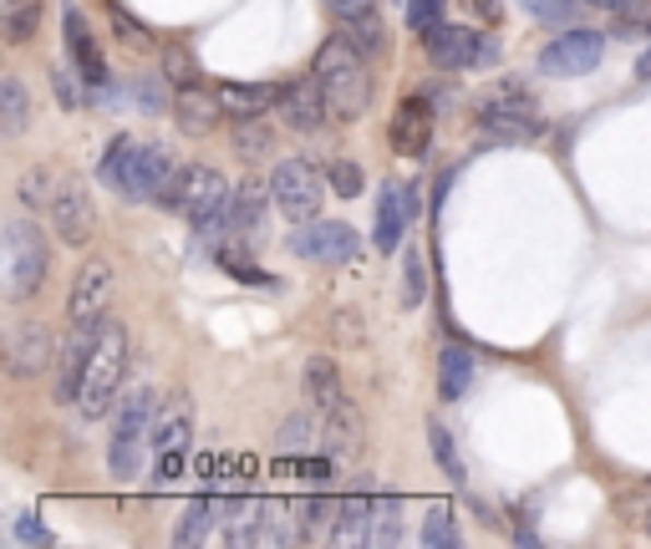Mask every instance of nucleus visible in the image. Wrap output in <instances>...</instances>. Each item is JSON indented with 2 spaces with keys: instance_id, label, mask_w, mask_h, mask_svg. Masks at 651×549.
Wrapping results in <instances>:
<instances>
[{
  "instance_id": "obj_1",
  "label": "nucleus",
  "mask_w": 651,
  "mask_h": 549,
  "mask_svg": "<svg viewBox=\"0 0 651 549\" xmlns=\"http://www.w3.org/2000/svg\"><path fill=\"white\" fill-rule=\"evenodd\" d=\"M478 138L484 143H499V148H514V143H534V138H545V112L534 103V92L514 76H504L494 87L478 97Z\"/></svg>"
},
{
  "instance_id": "obj_2",
  "label": "nucleus",
  "mask_w": 651,
  "mask_h": 549,
  "mask_svg": "<svg viewBox=\"0 0 651 549\" xmlns=\"http://www.w3.org/2000/svg\"><path fill=\"white\" fill-rule=\"evenodd\" d=\"M311 76L321 82V92L331 97V112L341 122H356L371 103V72H367V57L356 51L346 36H331V41L316 51V67Z\"/></svg>"
},
{
  "instance_id": "obj_3",
  "label": "nucleus",
  "mask_w": 651,
  "mask_h": 549,
  "mask_svg": "<svg viewBox=\"0 0 651 549\" xmlns=\"http://www.w3.org/2000/svg\"><path fill=\"white\" fill-rule=\"evenodd\" d=\"M122 371H128V331L118 321H103L97 351H92V367H87V386H82V402H76L87 422L113 413V402L122 392Z\"/></svg>"
},
{
  "instance_id": "obj_4",
  "label": "nucleus",
  "mask_w": 651,
  "mask_h": 549,
  "mask_svg": "<svg viewBox=\"0 0 651 549\" xmlns=\"http://www.w3.org/2000/svg\"><path fill=\"white\" fill-rule=\"evenodd\" d=\"M51 275V250H46V235L31 219H11L5 224V300H31Z\"/></svg>"
},
{
  "instance_id": "obj_5",
  "label": "nucleus",
  "mask_w": 651,
  "mask_h": 549,
  "mask_svg": "<svg viewBox=\"0 0 651 549\" xmlns=\"http://www.w3.org/2000/svg\"><path fill=\"white\" fill-rule=\"evenodd\" d=\"M423 51H428L438 72H478V67H494L504 57V46L494 36H484L474 26H448V21L423 36Z\"/></svg>"
},
{
  "instance_id": "obj_6",
  "label": "nucleus",
  "mask_w": 651,
  "mask_h": 549,
  "mask_svg": "<svg viewBox=\"0 0 651 549\" xmlns=\"http://www.w3.org/2000/svg\"><path fill=\"white\" fill-rule=\"evenodd\" d=\"M149 422H153V392H128L118 407V422H113V443H107V468H113V478L143 474Z\"/></svg>"
},
{
  "instance_id": "obj_7",
  "label": "nucleus",
  "mask_w": 651,
  "mask_h": 549,
  "mask_svg": "<svg viewBox=\"0 0 651 549\" xmlns=\"http://www.w3.org/2000/svg\"><path fill=\"white\" fill-rule=\"evenodd\" d=\"M326 168L306 164V158H281L275 174H270V193H275V208H281L291 224H306L321 214L326 204Z\"/></svg>"
},
{
  "instance_id": "obj_8",
  "label": "nucleus",
  "mask_w": 651,
  "mask_h": 549,
  "mask_svg": "<svg viewBox=\"0 0 651 549\" xmlns=\"http://www.w3.org/2000/svg\"><path fill=\"white\" fill-rule=\"evenodd\" d=\"M229 183H224L220 168H204V164H193V168H178V179L163 189L158 204L163 208H174V214H184V219L193 224H204L214 219L220 208H229Z\"/></svg>"
},
{
  "instance_id": "obj_9",
  "label": "nucleus",
  "mask_w": 651,
  "mask_h": 549,
  "mask_svg": "<svg viewBox=\"0 0 651 549\" xmlns=\"http://www.w3.org/2000/svg\"><path fill=\"white\" fill-rule=\"evenodd\" d=\"M601 57H606V36L591 26H565L560 36L549 46H540V57H534V67L545 76H585L601 67Z\"/></svg>"
},
{
  "instance_id": "obj_10",
  "label": "nucleus",
  "mask_w": 651,
  "mask_h": 549,
  "mask_svg": "<svg viewBox=\"0 0 651 549\" xmlns=\"http://www.w3.org/2000/svg\"><path fill=\"white\" fill-rule=\"evenodd\" d=\"M178 179V158L174 148H163V143H143L138 148V158L128 164V174H122L118 193L128 199V204H158L163 189Z\"/></svg>"
},
{
  "instance_id": "obj_11",
  "label": "nucleus",
  "mask_w": 651,
  "mask_h": 549,
  "mask_svg": "<svg viewBox=\"0 0 651 549\" xmlns=\"http://www.w3.org/2000/svg\"><path fill=\"white\" fill-rule=\"evenodd\" d=\"M291 250L300 254V260H311V265H346V260H356V250H362V235H356L352 224L341 219H306L291 235Z\"/></svg>"
},
{
  "instance_id": "obj_12",
  "label": "nucleus",
  "mask_w": 651,
  "mask_h": 549,
  "mask_svg": "<svg viewBox=\"0 0 651 549\" xmlns=\"http://www.w3.org/2000/svg\"><path fill=\"white\" fill-rule=\"evenodd\" d=\"M51 229L72 250H82L97 235V199H92V189L82 179H61L57 199H51Z\"/></svg>"
},
{
  "instance_id": "obj_13",
  "label": "nucleus",
  "mask_w": 651,
  "mask_h": 549,
  "mask_svg": "<svg viewBox=\"0 0 651 549\" xmlns=\"http://www.w3.org/2000/svg\"><path fill=\"white\" fill-rule=\"evenodd\" d=\"M61 41H67V57H72V67L82 72V82H87L92 92L113 87V67H107L103 46H97V36H92V26H87V15L76 11V5L61 11Z\"/></svg>"
},
{
  "instance_id": "obj_14",
  "label": "nucleus",
  "mask_w": 651,
  "mask_h": 549,
  "mask_svg": "<svg viewBox=\"0 0 651 549\" xmlns=\"http://www.w3.org/2000/svg\"><path fill=\"white\" fill-rule=\"evenodd\" d=\"M107 306H113V265L107 260H87L72 281L67 315H72V326H103Z\"/></svg>"
},
{
  "instance_id": "obj_15",
  "label": "nucleus",
  "mask_w": 651,
  "mask_h": 549,
  "mask_svg": "<svg viewBox=\"0 0 651 549\" xmlns=\"http://www.w3.org/2000/svg\"><path fill=\"white\" fill-rule=\"evenodd\" d=\"M97 331L103 326H72V336L61 346V357H57V402L61 407H76V402H82L92 351H97Z\"/></svg>"
},
{
  "instance_id": "obj_16",
  "label": "nucleus",
  "mask_w": 651,
  "mask_h": 549,
  "mask_svg": "<svg viewBox=\"0 0 651 549\" xmlns=\"http://www.w3.org/2000/svg\"><path fill=\"white\" fill-rule=\"evenodd\" d=\"M57 336L42 326V321H15L11 331V377H21V382H36L51 361H57Z\"/></svg>"
},
{
  "instance_id": "obj_17",
  "label": "nucleus",
  "mask_w": 651,
  "mask_h": 549,
  "mask_svg": "<svg viewBox=\"0 0 651 549\" xmlns=\"http://www.w3.org/2000/svg\"><path fill=\"white\" fill-rule=\"evenodd\" d=\"M392 153L402 158H423L433 148V97H402V107L392 112Z\"/></svg>"
},
{
  "instance_id": "obj_18",
  "label": "nucleus",
  "mask_w": 651,
  "mask_h": 549,
  "mask_svg": "<svg viewBox=\"0 0 651 549\" xmlns=\"http://www.w3.org/2000/svg\"><path fill=\"white\" fill-rule=\"evenodd\" d=\"M189 438H193V402L189 397H163L153 407V422H149V447L153 458L158 453H189Z\"/></svg>"
},
{
  "instance_id": "obj_19",
  "label": "nucleus",
  "mask_w": 651,
  "mask_h": 549,
  "mask_svg": "<svg viewBox=\"0 0 651 549\" xmlns=\"http://www.w3.org/2000/svg\"><path fill=\"white\" fill-rule=\"evenodd\" d=\"M275 204V193H270V183H260V179H245L235 193H229V224H235V235L229 239H239V244H260L265 239V208Z\"/></svg>"
},
{
  "instance_id": "obj_20",
  "label": "nucleus",
  "mask_w": 651,
  "mask_h": 549,
  "mask_svg": "<svg viewBox=\"0 0 651 549\" xmlns=\"http://www.w3.org/2000/svg\"><path fill=\"white\" fill-rule=\"evenodd\" d=\"M407 224H413V214H407V199H402V183H382L377 219H371V244L382 254H398L402 239H407Z\"/></svg>"
},
{
  "instance_id": "obj_21",
  "label": "nucleus",
  "mask_w": 651,
  "mask_h": 549,
  "mask_svg": "<svg viewBox=\"0 0 651 549\" xmlns=\"http://www.w3.org/2000/svg\"><path fill=\"white\" fill-rule=\"evenodd\" d=\"M281 112H285V128L296 133H321L326 128V112H331V97L321 92V82H291L281 97Z\"/></svg>"
},
{
  "instance_id": "obj_22",
  "label": "nucleus",
  "mask_w": 651,
  "mask_h": 549,
  "mask_svg": "<svg viewBox=\"0 0 651 549\" xmlns=\"http://www.w3.org/2000/svg\"><path fill=\"white\" fill-rule=\"evenodd\" d=\"M300 386H306V402H311L316 413H331V407H341V402H346V382H341V367H336V357H326V351L306 357Z\"/></svg>"
},
{
  "instance_id": "obj_23",
  "label": "nucleus",
  "mask_w": 651,
  "mask_h": 549,
  "mask_svg": "<svg viewBox=\"0 0 651 549\" xmlns=\"http://www.w3.org/2000/svg\"><path fill=\"white\" fill-rule=\"evenodd\" d=\"M331 539H336V545H377V499H367V493L341 499Z\"/></svg>"
},
{
  "instance_id": "obj_24",
  "label": "nucleus",
  "mask_w": 651,
  "mask_h": 549,
  "mask_svg": "<svg viewBox=\"0 0 651 549\" xmlns=\"http://www.w3.org/2000/svg\"><path fill=\"white\" fill-rule=\"evenodd\" d=\"M281 97H285V87H275V82H229V87H220V107L229 112L235 122H245V118H265L270 107H281Z\"/></svg>"
},
{
  "instance_id": "obj_25",
  "label": "nucleus",
  "mask_w": 651,
  "mask_h": 549,
  "mask_svg": "<svg viewBox=\"0 0 651 549\" xmlns=\"http://www.w3.org/2000/svg\"><path fill=\"white\" fill-rule=\"evenodd\" d=\"M321 447H326V458H352L356 447H362V407H356L352 397L341 402V407H331V413H326Z\"/></svg>"
},
{
  "instance_id": "obj_26",
  "label": "nucleus",
  "mask_w": 651,
  "mask_h": 549,
  "mask_svg": "<svg viewBox=\"0 0 651 549\" xmlns=\"http://www.w3.org/2000/svg\"><path fill=\"white\" fill-rule=\"evenodd\" d=\"M174 118H178V133L184 138H209L220 128V107L204 87H178L174 97Z\"/></svg>"
},
{
  "instance_id": "obj_27",
  "label": "nucleus",
  "mask_w": 651,
  "mask_h": 549,
  "mask_svg": "<svg viewBox=\"0 0 651 549\" xmlns=\"http://www.w3.org/2000/svg\"><path fill=\"white\" fill-rule=\"evenodd\" d=\"M474 386V351L469 346H443L438 351V397L459 402Z\"/></svg>"
},
{
  "instance_id": "obj_28",
  "label": "nucleus",
  "mask_w": 651,
  "mask_h": 549,
  "mask_svg": "<svg viewBox=\"0 0 651 549\" xmlns=\"http://www.w3.org/2000/svg\"><path fill=\"white\" fill-rule=\"evenodd\" d=\"M220 499H193L184 514H178V524H174V539L178 545H204L214 529H220Z\"/></svg>"
},
{
  "instance_id": "obj_29",
  "label": "nucleus",
  "mask_w": 651,
  "mask_h": 549,
  "mask_svg": "<svg viewBox=\"0 0 651 549\" xmlns=\"http://www.w3.org/2000/svg\"><path fill=\"white\" fill-rule=\"evenodd\" d=\"M291 539H300L296 504L265 499V504H260V535H255V545H291Z\"/></svg>"
},
{
  "instance_id": "obj_30",
  "label": "nucleus",
  "mask_w": 651,
  "mask_h": 549,
  "mask_svg": "<svg viewBox=\"0 0 651 549\" xmlns=\"http://www.w3.org/2000/svg\"><path fill=\"white\" fill-rule=\"evenodd\" d=\"M26 122H31V97H26V87H21V76L5 72V82H0V133L21 138Z\"/></svg>"
},
{
  "instance_id": "obj_31",
  "label": "nucleus",
  "mask_w": 651,
  "mask_h": 549,
  "mask_svg": "<svg viewBox=\"0 0 651 549\" xmlns=\"http://www.w3.org/2000/svg\"><path fill=\"white\" fill-rule=\"evenodd\" d=\"M428 447H433V463L448 474V484H469V468H463V453H459V443H453V432L433 417L428 422Z\"/></svg>"
},
{
  "instance_id": "obj_32",
  "label": "nucleus",
  "mask_w": 651,
  "mask_h": 549,
  "mask_svg": "<svg viewBox=\"0 0 651 549\" xmlns=\"http://www.w3.org/2000/svg\"><path fill=\"white\" fill-rule=\"evenodd\" d=\"M341 36L362 51V57H382L387 51V26H382V15L377 11H367V15H352V21H341Z\"/></svg>"
},
{
  "instance_id": "obj_33",
  "label": "nucleus",
  "mask_w": 651,
  "mask_h": 549,
  "mask_svg": "<svg viewBox=\"0 0 651 549\" xmlns=\"http://www.w3.org/2000/svg\"><path fill=\"white\" fill-rule=\"evenodd\" d=\"M42 11L46 0H5V36H11V46H26L42 31Z\"/></svg>"
},
{
  "instance_id": "obj_34",
  "label": "nucleus",
  "mask_w": 651,
  "mask_h": 549,
  "mask_svg": "<svg viewBox=\"0 0 651 549\" xmlns=\"http://www.w3.org/2000/svg\"><path fill=\"white\" fill-rule=\"evenodd\" d=\"M519 5L545 26H580V15L591 11L595 0H519Z\"/></svg>"
},
{
  "instance_id": "obj_35",
  "label": "nucleus",
  "mask_w": 651,
  "mask_h": 549,
  "mask_svg": "<svg viewBox=\"0 0 651 549\" xmlns=\"http://www.w3.org/2000/svg\"><path fill=\"white\" fill-rule=\"evenodd\" d=\"M57 189H61V179L51 174V168H42V164H31L26 174H21V183H15V193H21V204H26V208H51Z\"/></svg>"
},
{
  "instance_id": "obj_36",
  "label": "nucleus",
  "mask_w": 651,
  "mask_h": 549,
  "mask_svg": "<svg viewBox=\"0 0 651 549\" xmlns=\"http://www.w3.org/2000/svg\"><path fill=\"white\" fill-rule=\"evenodd\" d=\"M459 539H463L459 514H453L448 504H433L428 520H423V545H428V549H453Z\"/></svg>"
},
{
  "instance_id": "obj_37",
  "label": "nucleus",
  "mask_w": 651,
  "mask_h": 549,
  "mask_svg": "<svg viewBox=\"0 0 651 549\" xmlns=\"http://www.w3.org/2000/svg\"><path fill=\"white\" fill-rule=\"evenodd\" d=\"M296 524H300V539H316L326 529H336V504L331 499H321V493H311V499H300L296 504Z\"/></svg>"
},
{
  "instance_id": "obj_38",
  "label": "nucleus",
  "mask_w": 651,
  "mask_h": 549,
  "mask_svg": "<svg viewBox=\"0 0 651 549\" xmlns=\"http://www.w3.org/2000/svg\"><path fill=\"white\" fill-rule=\"evenodd\" d=\"M138 148H143V143H138L133 133H118L113 143H107V153H103V183L107 189H118L122 183V174H128V164L138 158Z\"/></svg>"
},
{
  "instance_id": "obj_39",
  "label": "nucleus",
  "mask_w": 651,
  "mask_h": 549,
  "mask_svg": "<svg viewBox=\"0 0 651 549\" xmlns=\"http://www.w3.org/2000/svg\"><path fill=\"white\" fill-rule=\"evenodd\" d=\"M235 153L239 158H260V153H275V128L265 118H245L235 128Z\"/></svg>"
},
{
  "instance_id": "obj_40",
  "label": "nucleus",
  "mask_w": 651,
  "mask_h": 549,
  "mask_svg": "<svg viewBox=\"0 0 651 549\" xmlns=\"http://www.w3.org/2000/svg\"><path fill=\"white\" fill-rule=\"evenodd\" d=\"M275 443H281L285 453H311V447L321 443V432H316V417H311V413L285 417L281 432H275Z\"/></svg>"
},
{
  "instance_id": "obj_41",
  "label": "nucleus",
  "mask_w": 651,
  "mask_h": 549,
  "mask_svg": "<svg viewBox=\"0 0 651 549\" xmlns=\"http://www.w3.org/2000/svg\"><path fill=\"white\" fill-rule=\"evenodd\" d=\"M326 183H331L336 199H362V189H367V179H362V168L352 158H326Z\"/></svg>"
},
{
  "instance_id": "obj_42",
  "label": "nucleus",
  "mask_w": 651,
  "mask_h": 549,
  "mask_svg": "<svg viewBox=\"0 0 651 549\" xmlns=\"http://www.w3.org/2000/svg\"><path fill=\"white\" fill-rule=\"evenodd\" d=\"M423 296H428V270H423V254L407 250V260H402V306H423Z\"/></svg>"
},
{
  "instance_id": "obj_43",
  "label": "nucleus",
  "mask_w": 651,
  "mask_h": 549,
  "mask_svg": "<svg viewBox=\"0 0 651 549\" xmlns=\"http://www.w3.org/2000/svg\"><path fill=\"white\" fill-rule=\"evenodd\" d=\"M133 97H138V112H163V107H168V76L143 72L138 76V87H133Z\"/></svg>"
},
{
  "instance_id": "obj_44",
  "label": "nucleus",
  "mask_w": 651,
  "mask_h": 549,
  "mask_svg": "<svg viewBox=\"0 0 651 549\" xmlns=\"http://www.w3.org/2000/svg\"><path fill=\"white\" fill-rule=\"evenodd\" d=\"M402 11H407V31H417V36H428L433 26H443L448 0H407Z\"/></svg>"
},
{
  "instance_id": "obj_45",
  "label": "nucleus",
  "mask_w": 651,
  "mask_h": 549,
  "mask_svg": "<svg viewBox=\"0 0 651 549\" xmlns=\"http://www.w3.org/2000/svg\"><path fill=\"white\" fill-rule=\"evenodd\" d=\"M398 539H402V499L387 493V499H377V545H398Z\"/></svg>"
},
{
  "instance_id": "obj_46",
  "label": "nucleus",
  "mask_w": 651,
  "mask_h": 549,
  "mask_svg": "<svg viewBox=\"0 0 651 549\" xmlns=\"http://www.w3.org/2000/svg\"><path fill=\"white\" fill-rule=\"evenodd\" d=\"M107 15H113V31H118V41H128V46H138V51H149V31L138 26V15H128L118 5V0H113V5H107Z\"/></svg>"
},
{
  "instance_id": "obj_47",
  "label": "nucleus",
  "mask_w": 651,
  "mask_h": 549,
  "mask_svg": "<svg viewBox=\"0 0 651 549\" xmlns=\"http://www.w3.org/2000/svg\"><path fill=\"white\" fill-rule=\"evenodd\" d=\"M163 76L178 82V87H193V61L184 46H163Z\"/></svg>"
},
{
  "instance_id": "obj_48",
  "label": "nucleus",
  "mask_w": 651,
  "mask_h": 549,
  "mask_svg": "<svg viewBox=\"0 0 651 549\" xmlns=\"http://www.w3.org/2000/svg\"><path fill=\"white\" fill-rule=\"evenodd\" d=\"M11 535L21 539V545H51V529H46V524L36 520V514H15Z\"/></svg>"
},
{
  "instance_id": "obj_49",
  "label": "nucleus",
  "mask_w": 651,
  "mask_h": 549,
  "mask_svg": "<svg viewBox=\"0 0 651 549\" xmlns=\"http://www.w3.org/2000/svg\"><path fill=\"white\" fill-rule=\"evenodd\" d=\"M326 11L336 15V21H352V15L377 11V0H326Z\"/></svg>"
},
{
  "instance_id": "obj_50",
  "label": "nucleus",
  "mask_w": 651,
  "mask_h": 549,
  "mask_svg": "<svg viewBox=\"0 0 651 549\" xmlns=\"http://www.w3.org/2000/svg\"><path fill=\"white\" fill-rule=\"evenodd\" d=\"M595 5H606L611 15H647L651 0H595Z\"/></svg>"
},
{
  "instance_id": "obj_51",
  "label": "nucleus",
  "mask_w": 651,
  "mask_h": 549,
  "mask_svg": "<svg viewBox=\"0 0 651 549\" xmlns=\"http://www.w3.org/2000/svg\"><path fill=\"white\" fill-rule=\"evenodd\" d=\"M474 11L488 15V21H499V0H474Z\"/></svg>"
},
{
  "instance_id": "obj_52",
  "label": "nucleus",
  "mask_w": 651,
  "mask_h": 549,
  "mask_svg": "<svg viewBox=\"0 0 651 549\" xmlns=\"http://www.w3.org/2000/svg\"><path fill=\"white\" fill-rule=\"evenodd\" d=\"M637 76H641V82H651V46H647V51H641V57H637Z\"/></svg>"
},
{
  "instance_id": "obj_53",
  "label": "nucleus",
  "mask_w": 651,
  "mask_h": 549,
  "mask_svg": "<svg viewBox=\"0 0 651 549\" xmlns=\"http://www.w3.org/2000/svg\"><path fill=\"white\" fill-rule=\"evenodd\" d=\"M647 535H651V509H647Z\"/></svg>"
},
{
  "instance_id": "obj_54",
  "label": "nucleus",
  "mask_w": 651,
  "mask_h": 549,
  "mask_svg": "<svg viewBox=\"0 0 651 549\" xmlns=\"http://www.w3.org/2000/svg\"><path fill=\"white\" fill-rule=\"evenodd\" d=\"M402 5H407V0H402Z\"/></svg>"
}]
</instances>
